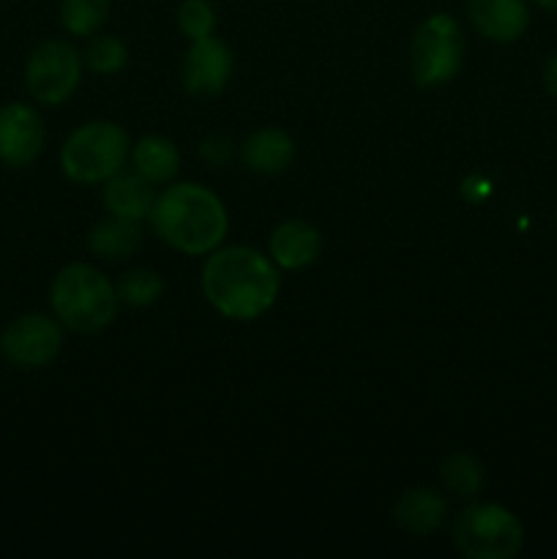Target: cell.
I'll list each match as a JSON object with an SVG mask.
<instances>
[{
	"label": "cell",
	"mask_w": 557,
	"mask_h": 559,
	"mask_svg": "<svg viewBox=\"0 0 557 559\" xmlns=\"http://www.w3.org/2000/svg\"><path fill=\"white\" fill-rule=\"evenodd\" d=\"M278 287V265L251 246L213 249L202 267V293L208 304L229 320L249 322L271 311Z\"/></svg>",
	"instance_id": "1"
},
{
	"label": "cell",
	"mask_w": 557,
	"mask_h": 559,
	"mask_svg": "<svg viewBox=\"0 0 557 559\" xmlns=\"http://www.w3.org/2000/svg\"><path fill=\"white\" fill-rule=\"evenodd\" d=\"M151 224L180 254H211L227 235V211L205 186L175 183L153 202Z\"/></svg>",
	"instance_id": "2"
},
{
	"label": "cell",
	"mask_w": 557,
	"mask_h": 559,
	"mask_svg": "<svg viewBox=\"0 0 557 559\" xmlns=\"http://www.w3.org/2000/svg\"><path fill=\"white\" fill-rule=\"evenodd\" d=\"M52 317L71 333H98L118 317V289L98 267L71 262L60 267L49 287Z\"/></svg>",
	"instance_id": "3"
},
{
	"label": "cell",
	"mask_w": 557,
	"mask_h": 559,
	"mask_svg": "<svg viewBox=\"0 0 557 559\" xmlns=\"http://www.w3.org/2000/svg\"><path fill=\"white\" fill-rule=\"evenodd\" d=\"M131 153L126 129L112 120H93L80 126L60 151V169L69 180L82 186L104 183L120 173Z\"/></svg>",
	"instance_id": "4"
},
{
	"label": "cell",
	"mask_w": 557,
	"mask_h": 559,
	"mask_svg": "<svg viewBox=\"0 0 557 559\" xmlns=\"http://www.w3.org/2000/svg\"><path fill=\"white\" fill-rule=\"evenodd\" d=\"M464 47V33L451 14L426 16L410 41V74L415 85H448L462 69Z\"/></svg>",
	"instance_id": "5"
},
{
	"label": "cell",
	"mask_w": 557,
	"mask_h": 559,
	"mask_svg": "<svg viewBox=\"0 0 557 559\" xmlns=\"http://www.w3.org/2000/svg\"><path fill=\"white\" fill-rule=\"evenodd\" d=\"M522 540L519 519L495 502L467 506L453 524V544L467 559H511L522 549Z\"/></svg>",
	"instance_id": "6"
},
{
	"label": "cell",
	"mask_w": 557,
	"mask_h": 559,
	"mask_svg": "<svg viewBox=\"0 0 557 559\" xmlns=\"http://www.w3.org/2000/svg\"><path fill=\"white\" fill-rule=\"evenodd\" d=\"M82 80V58L69 41H44L31 52L25 66V87L33 102L58 107L69 102Z\"/></svg>",
	"instance_id": "7"
},
{
	"label": "cell",
	"mask_w": 557,
	"mask_h": 559,
	"mask_svg": "<svg viewBox=\"0 0 557 559\" xmlns=\"http://www.w3.org/2000/svg\"><path fill=\"white\" fill-rule=\"evenodd\" d=\"M63 349V325L49 314H20L0 333V353L14 369H47Z\"/></svg>",
	"instance_id": "8"
},
{
	"label": "cell",
	"mask_w": 557,
	"mask_h": 559,
	"mask_svg": "<svg viewBox=\"0 0 557 559\" xmlns=\"http://www.w3.org/2000/svg\"><path fill=\"white\" fill-rule=\"evenodd\" d=\"M233 71V49L222 38L205 36L191 41V47L186 49L183 66H180V80H183V87L191 96L216 98L227 91Z\"/></svg>",
	"instance_id": "9"
},
{
	"label": "cell",
	"mask_w": 557,
	"mask_h": 559,
	"mask_svg": "<svg viewBox=\"0 0 557 559\" xmlns=\"http://www.w3.org/2000/svg\"><path fill=\"white\" fill-rule=\"evenodd\" d=\"M47 129L31 104L11 102L0 107V162L5 167H31L44 151Z\"/></svg>",
	"instance_id": "10"
},
{
	"label": "cell",
	"mask_w": 557,
	"mask_h": 559,
	"mask_svg": "<svg viewBox=\"0 0 557 559\" xmlns=\"http://www.w3.org/2000/svg\"><path fill=\"white\" fill-rule=\"evenodd\" d=\"M467 16L475 31L495 44L519 41L530 25L524 0H467Z\"/></svg>",
	"instance_id": "11"
},
{
	"label": "cell",
	"mask_w": 557,
	"mask_h": 559,
	"mask_svg": "<svg viewBox=\"0 0 557 559\" xmlns=\"http://www.w3.org/2000/svg\"><path fill=\"white\" fill-rule=\"evenodd\" d=\"M271 260L278 267H287V271H298V267L311 265V262L320 257L322 238L320 229L309 222H300V218H289L282 222L271 235Z\"/></svg>",
	"instance_id": "12"
},
{
	"label": "cell",
	"mask_w": 557,
	"mask_h": 559,
	"mask_svg": "<svg viewBox=\"0 0 557 559\" xmlns=\"http://www.w3.org/2000/svg\"><path fill=\"white\" fill-rule=\"evenodd\" d=\"M240 162L257 175H284L295 162V142L282 129H260L240 145Z\"/></svg>",
	"instance_id": "13"
},
{
	"label": "cell",
	"mask_w": 557,
	"mask_h": 559,
	"mask_svg": "<svg viewBox=\"0 0 557 559\" xmlns=\"http://www.w3.org/2000/svg\"><path fill=\"white\" fill-rule=\"evenodd\" d=\"M151 180L142 178L140 173H115L112 178L104 180V191L102 200L107 205L109 216H120V218H131V222H142V218H151L153 211V197Z\"/></svg>",
	"instance_id": "14"
},
{
	"label": "cell",
	"mask_w": 557,
	"mask_h": 559,
	"mask_svg": "<svg viewBox=\"0 0 557 559\" xmlns=\"http://www.w3.org/2000/svg\"><path fill=\"white\" fill-rule=\"evenodd\" d=\"M393 516H396L399 527L404 533L424 538V535L437 533L446 524L448 502L437 491L426 489V486H415V489L402 491V497L393 506Z\"/></svg>",
	"instance_id": "15"
},
{
	"label": "cell",
	"mask_w": 557,
	"mask_h": 559,
	"mask_svg": "<svg viewBox=\"0 0 557 559\" xmlns=\"http://www.w3.org/2000/svg\"><path fill=\"white\" fill-rule=\"evenodd\" d=\"M131 162H134L137 173L145 180H151L153 186L169 183L180 169V153L175 142L167 140V136L147 134L134 145Z\"/></svg>",
	"instance_id": "16"
},
{
	"label": "cell",
	"mask_w": 557,
	"mask_h": 559,
	"mask_svg": "<svg viewBox=\"0 0 557 559\" xmlns=\"http://www.w3.org/2000/svg\"><path fill=\"white\" fill-rule=\"evenodd\" d=\"M142 243V227L140 222H131V218L109 216L107 222H98L91 229V238L87 246L96 257L102 260H123L131 257Z\"/></svg>",
	"instance_id": "17"
},
{
	"label": "cell",
	"mask_w": 557,
	"mask_h": 559,
	"mask_svg": "<svg viewBox=\"0 0 557 559\" xmlns=\"http://www.w3.org/2000/svg\"><path fill=\"white\" fill-rule=\"evenodd\" d=\"M109 16V0H60V22L76 38H91Z\"/></svg>",
	"instance_id": "18"
},
{
	"label": "cell",
	"mask_w": 557,
	"mask_h": 559,
	"mask_svg": "<svg viewBox=\"0 0 557 559\" xmlns=\"http://www.w3.org/2000/svg\"><path fill=\"white\" fill-rule=\"evenodd\" d=\"M442 486L451 491L459 500H473L481 491V484H484V469H481L478 459L470 456V453H453L442 462L440 469Z\"/></svg>",
	"instance_id": "19"
},
{
	"label": "cell",
	"mask_w": 557,
	"mask_h": 559,
	"mask_svg": "<svg viewBox=\"0 0 557 559\" xmlns=\"http://www.w3.org/2000/svg\"><path fill=\"white\" fill-rule=\"evenodd\" d=\"M118 289L120 304L134 306V309H142V306H153L164 295V278L158 276L151 267H134V271L123 273L120 282L115 284Z\"/></svg>",
	"instance_id": "20"
},
{
	"label": "cell",
	"mask_w": 557,
	"mask_h": 559,
	"mask_svg": "<svg viewBox=\"0 0 557 559\" xmlns=\"http://www.w3.org/2000/svg\"><path fill=\"white\" fill-rule=\"evenodd\" d=\"M85 63L96 74H118L129 63V49L115 36H91L85 49Z\"/></svg>",
	"instance_id": "21"
},
{
	"label": "cell",
	"mask_w": 557,
	"mask_h": 559,
	"mask_svg": "<svg viewBox=\"0 0 557 559\" xmlns=\"http://www.w3.org/2000/svg\"><path fill=\"white\" fill-rule=\"evenodd\" d=\"M178 27L189 41L213 36L216 31V9L211 0H183L178 9Z\"/></svg>",
	"instance_id": "22"
},
{
	"label": "cell",
	"mask_w": 557,
	"mask_h": 559,
	"mask_svg": "<svg viewBox=\"0 0 557 559\" xmlns=\"http://www.w3.org/2000/svg\"><path fill=\"white\" fill-rule=\"evenodd\" d=\"M233 153H235L233 140H229L227 134H222V131H216V134H208L200 145V156L205 158L211 167H224V164L233 158Z\"/></svg>",
	"instance_id": "23"
},
{
	"label": "cell",
	"mask_w": 557,
	"mask_h": 559,
	"mask_svg": "<svg viewBox=\"0 0 557 559\" xmlns=\"http://www.w3.org/2000/svg\"><path fill=\"white\" fill-rule=\"evenodd\" d=\"M544 85H546V91H549L552 96L557 98V55H555V58L549 60V63H546V71H544Z\"/></svg>",
	"instance_id": "24"
},
{
	"label": "cell",
	"mask_w": 557,
	"mask_h": 559,
	"mask_svg": "<svg viewBox=\"0 0 557 559\" xmlns=\"http://www.w3.org/2000/svg\"><path fill=\"white\" fill-rule=\"evenodd\" d=\"M530 3L541 5V9H549V11H557V0H530Z\"/></svg>",
	"instance_id": "25"
}]
</instances>
